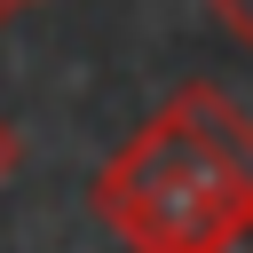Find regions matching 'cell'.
<instances>
[{
	"label": "cell",
	"mask_w": 253,
	"mask_h": 253,
	"mask_svg": "<svg viewBox=\"0 0 253 253\" xmlns=\"http://www.w3.org/2000/svg\"><path fill=\"white\" fill-rule=\"evenodd\" d=\"M213 253H253V206H245V213L221 229V245H213Z\"/></svg>",
	"instance_id": "277c9868"
},
{
	"label": "cell",
	"mask_w": 253,
	"mask_h": 253,
	"mask_svg": "<svg viewBox=\"0 0 253 253\" xmlns=\"http://www.w3.org/2000/svg\"><path fill=\"white\" fill-rule=\"evenodd\" d=\"M174 111H182V119L206 134V150H213V158H221V166H229V174L253 190V119H245V111H237L221 87H206V79L174 87Z\"/></svg>",
	"instance_id": "7a4b0ae2"
},
{
	"label": "cell",
	"mask_w": 253,
	"mask_h": 253,
	"mask_svg": "<svg viewBox=\"0 0 253 253\" xmlns=\"http://www.w3.org/2000/svg\"><path fill=\"white\" fill-rule=\"evenodd\" d=\"M206 8H213V16H221L237 40H245V55H253V0H206Z\"/></svg>",
	"instance_id": "3957f363"
},
{
	"label": "cell",
	"mask_w": 253,
	"mask_h": 253,
	"mask_svg": "<svg viewBox=\"0 0 253 253\" xmlns=\"http://www.w3.org/2000/svg\"><path fill=\"white\" fill-rule=\"evenodd\" d=\"M24 8H32V0H0V24H16V16H24Z\"/></svg>",
	"instance_id": "8992f818"
},
{
	"label": "cell",
	"mask_w": 253,
	"mask_h": 253,
	"mask_svg": "<svg viewBox=\"0 0 253 253\" xmlns=\"http://www.w3.org/2000/svg\"><path fill=\"white\" fill-rule=\"evenodd\" d=\"M16 158H24V142H16V126H8V119H0V182H8V174H16Z\"/></svg>",
	"instance_id": "5b68a950"
},
{
	"label": "cell",
	"mask_w": 253,
	"mask_h": 253,
	"mask_svg": "<svg viewBox=\"0 0 253 253\" xmlns=\"http://www.w3.org/2000/svg\"><path fill=\"white\" fill-rule=\"evenodd\" d=\"M87 206L134 245V253H213L221 229L253 206V190L206 150V134L166 103L150 126H134L111 166L87 182Z\"/></svg>",
	"instance_id": "6da1fadb"
}]
</instances>
